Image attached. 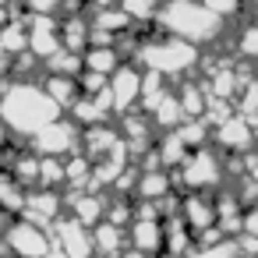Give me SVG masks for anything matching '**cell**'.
Returning <instances> with one entry per match:
<instances>
[{"mask_svg": "<svg viewBox=\"0 0 258 258\" xmlns=\"http://www.w3.org/2000/svg\"><path fill=\"white\" fill-rule=\"evenodd\" d=\"M233 53H237V60H247V64L258 60V22L240 25V32L233 36Z\"/></svg>", "mask_w": 258, "mask_h": 258, "instance_id": "24", "label": "cell"}, {"mask_svg": "<svg viewBox=\"0 0 258 258\" xmlns=\"http://www.w3.org/2000/svg\"><path fill=\"white\" fill-rule=\"evenodd\" d=\"M177 99H180V106H184V117H205L209 89H205V82L184 78V82H180V89H177Z\"/></svg>", "mask_w": 258, "mask_h": 258, "instance_id": "19", "label": "cell"}, {"mask_svg": "<svg viewBox=\"0 0 258 258\" xmlns=\"http://www.w3.org/2000/svg\"><path fill=\"white\" fill-rule=\"evenodd\" d=\"M89 11H82V15H64L60 18V43L68 46V50H78V53H85V46H89Z\"/></svg>", "mask_w": 258, "mask_h": 258, "instance_id": "16", "label": "cell"}, {"mask_svg": "<svg viewBox=\"0 0 258 258\" xmlns=\"http://www.w3.org/2000/svg\"><path fill=\"white\" fill-rule=\"evenodd\" d=\"M85 4H89V8H113L117 0H85Z\"/></svg>", "mask_w": 258, "mask_h": 258, "instance_id": "31", "label": "cell"}, {"mask_svg": "<svg viewBox=\"0 0 258 258\" xmlns=\"http://www.w3.org/2000/svg\"><path fill=\"white\" fill-rule=\"evenodd\" d=\"M25 11H36V15H57L60 11V0H22Z\"/></svg>", "mask_w": 258, "mask_h": 258, "instance_id": "29", "label": "cell"}, {"mask_svg": "<svg viewBox=\"0 0 258 258\" xmlns=\"http://www.w3.org/2000/svg\"><path fill=\"white\" fill-rule=\"evenodd\" d=\"M43 89L50 92V99H53L60 110H71V103L82 96V85H78V78H75V75H50V71H46Z\"/></svg>", "mask_w": 258, "mask_h": 258, "instance_id": "17", "label": "cell"}, {"mask_svg": "<svg viewBox=\"0 0 258 258\" xmlns=\"http://www.w3.org/2000/svg\"><path fill=\"white\" fill-rule=\"evenodd\" d=\"M50 237H53V244H57L68 258H96L92 230L82 226L75 216H60V219L50 226Z\"/></svg>", "mask_w": 258, "mask_h": 258, "instance_id": "9", "label": "cell"}, {"mask_svg": "<svg viewBox=\"0 0 258 258\" xmlns=\"http://www.w3.org/2000/svg\"><path fill=\"white\" fill-rule=\"evenodd\" d=\"M4 237H8V251H11L15 258H46V251H50V244H53L50 226H39V223H32V219H25V216H15V219L8 223Z\"/></svg>", "mask_w": 258, "mask_h": 258, "instance_id": "5", "label": "cell"}, {"mask_svg": "<svg viewBox=\"0 0 258 258\" xmlns=\"http://www.w3.org/2000/svg\"><path fill=\"white\" fill-rule=\"evenodd\" d=\"M0 170H8V159H4V156H0Z\"/></svg>", "mask_w": 258, "mask_h": 258, "instance_id": "33", "label": "cell"}, {"mask_svg": "<svg viewBox=\"0 0 258 258\" xmlns=\"http://www.w3.org/2000/svg\"><path fill=\"white\" fill-rule=\"evenodd\" d=\"M64 209H68L82 226L92 230V226L106 216V198H103V191L82 187V191H68V195H64Z\"/></svg>", "mask_w": 258, "mask_h": 258, "instance_id": "12", "label": "cell"}, {"mask_svg": "<svg viewBox=\"0 0 258 258\" xmlns=\"http://www.w3.org/2000/svg\"><path fill=\"white\" fill-rule=\"evenodd\" d=\"M89 180H92V159L82 149L71 152V156H64V187L82 191V187H89Z\"/></svg>", "mask_w": 258, "mask_h": 258, "instance_id": "20", "label": "cell"}, {"mask_svg": "<svg viewBox=\"0 0 258 258\" xmlns=\"http://www.w3.org/2000/svg\"><path fill=\"white\" fill-rule=\"evenodd\" d=\"M184 258H240V251H237V240L233 237H223L216 244H195Z\"/></svg>", "mask_w": 258, "mask_h": 258, "instance_id": "25", "label": "cell"}, {"mask_svg": "<svg viewBox=\"0 0 258 258\" xmlns=\"http://www.w3.org/2000/svg\"><path fill=\"white\" fill-rule=\"evenodd\" d=\"M8 170H11V177H15L25 191L36 187V184H39V152H36V149H15Z\"/></svg>", "mask_w": 258, "mask_h": 258, "instance_id": "14", "label": "cell"}, {"mask_svg": "<svg viewBox=\"0 0 258 258\" xmlns=\"http://www.w3.org/2000/svg\"><path fill=\"white\" fill-rule=\"evenodd\" d=\"M223 173H226V159L216 145H202V149H191L187 159L173 170L177 177V187L184 191H209V187H219L223 184Z\"/></svg>", "mask_w": 258, "mask_h": 258, "instance_id": "4", "label": "cell"}, {"mask_svg": "<svg viewBox=\"0 0 258 258\" xmlns=\"http://www.w3.org/2000/svg\"><path fill=\"white\" fill-rule=\"evenodd\" d=\"M156 152H159V163L166 166V170H177L184 159H187V142L180 138V131L177 127H170V131H163V138H156Z\"/></svg>", "mask_w": 258, "mask_h": 258, "instance_id": "18", "label": "cell"}, {"mask_svg": "<svg viewBox=\"0 0 258 258\" xmlns=\"http://www.w3.org/2000/svg\"><path fill=\"white\" fill-rule=\"evenodd\" d=\"M142 75H145V68L135 64V60H120V64H117V71H113L110 82H106L110 99H113V117H120V113H127V110L138 106V96H142Z\"/></svg>", "mask_w": 258, "mask_h": 258, "instance_id": "8", "label": "cell"}, {"mask_svg": "<svg viewBox=\"0 0 258 258\" xmlns=\"http://www.w3.org/2000/svg\"><path fill=\"white\" fill-rule=\"evenodd\" d=\"M60 113L64 110L32 78H11L8 85H0V120L11 127L15 138H25L29 142L39 127H46Z\"/></svg>", "mask_w": 258, "mask_h": 258, "instance_id": "1", "label": "cell"}, {"mask_svg": "<svg viewBox=\"0 0 258 258\" xmlns=\"http://www.w3.org/2000/svg\"><path fill=\"white\" fill-rule=\"evenodd\" d=\"M202 4H205L212 15H219L223 22H226V18H237V15L244 11V0H202Z\"/></svg>", "mask_w": 258, "mask_h": 258, "instance_id": "28", "label": "cell"}, {"mask_svg": "<svg viewBox=\"0 0 258 258\" xmlns=\"http://www.w3.org/2000/svg\"><path fill=\"white\" fill-rule=\"evenodd\" d=\"M39 184L64 187V156H39Z\"/></svg>", "mask_w": 258, "mask_h": 258, "instance_id": "27", "label": "cell"}, {"mask_svg": "<svg viewBox=\"0 0 258 258\" xmlns=\"http://www.w3.org/2000/svg\"><path fill=\"white\" fill-rule=\"evenodd\" d=\"M117 258H149V254H145V251H138V247H131V244H127V247H124V251H120V254H117Z\"/></svg>", "mask_w": 258, "mask_h": 258, "instance_id": "30", "label": "cell"}, {"mask_svg": "<svg viewBox=\"0 0 258 258\" xmlns=\"http://www.w3.org/2000/svg\"><path fill=\"white\" fill-rule=\"evenodd\" d=\"M212 142H216V149L223 152V156H244L247 149H254V142H258V124L251 120V117H244V113H230L226 120H219L216 127H212Z\"/></svg>", "mask_w": 258, "mask_h": 258, "instance_id": "7", "label": "cell"}, {"mask_svg": "<svg viewBox=\"0 0 258 258\" xmlns=\"http://www.w3.org/2000/svg\"><path fill=\"white\" fill-rule=\"evenodd\" d=\"M156 25L170 36H180L195 46H212L219 43L226 22L219 15H212L202 0H163L156 11Z\"/></svg>", "mask_w": 258, "mask_h": 258, "instance_id": "3", "label": "cell"}, {"mask_svg": "<svg viewBox=\"0 0 258 258\" xmlns=\"http://www.w3.org/2000/svg\"><path fill=\"white\" fill-rule=\"evenodd\" d=\"M117 4L124 8V15L135 25H149V22H156V11H159L163 0H117Z\"/></svg>", "mask_w": 258, "mask_h": 258, "instance_id": "26", "label": "cell"}, {"mask_svg": "<svg viewBox=\"0 0 258 258\" xmlns=\"http://www.w3.org/2000/svg\"><path fill=\"white\" fill-rule=\"evenodd\" d=\"M29 142L39 156H71L82 149V124H75L71 117H57L46 127H39Z\"/></svg>", "mask_w": 258, "mask_h": 258, "instance_id": "6", "label": "cell"}, {"mask_svg": "<svg viewBox=\"0 0 258 258\" xmlns=\"http://www.w3.org/2000/svg\"><path fill=\"white\" fill-rule=\"evenodd\" d=\"M131 60L142 64V68H149V71L166 75L170 82H177V78H187V75L198 71L202 46H195V43H187L180 36H170L156 22H149V36H142V29H138V50H135Z\"/></svg>", "mask_w": 258, "mask_h": 258, "instance_id": "2", "label": "cell"}, {"mask_svg": "<svg viewBox=\"0 0 258 258\" xmlns=\"http://www.w3.org/2000/svg\"><path fill=\"white\" fill-rule=\"evenodd\" d=\"M60 212H64V195H60V187H43V184H36V187L25 191V209H22L25 219H32V223H39V226H53V223L60 219Z\"/></svg>", "mask_w": 258, "mask_h": 258, "instance_id": "10", "label": "cell"}, {"mask_svg": "<svg viewBox=\"0 0 258 258\" xmlns=\"http://www.w3.org/2000/svg\"><path fill=\"white\" fill-rule=\"evenodd\" d=\"M180 219L195 230V233H202V230H209V226H216V202L212 198H205V191H184L180 195Z\"/></svg>", "mask_w": 258, "mask_h": 258, "instance_id": "13", "label": "cell"}, {"mask_svg": "<svg viewBox=\"0 0 258 258\" xmlns=\"http://www.w3.org/2000/svg\"><path fill=\"white\" fill-rule=\"evenodd\" d=\"M152 124L156 127H163V131H170V127H177L180 120H184V106H180V99H177V92H166L156 106H152Z\"/></svg>", "mask_w": 258, "mask_h": 258, "instance_id": "22", "label": "cell"}, {"mask_svg": "<svg viewBox=\"0 0 258 258\" xmlns=\"http://www.w3.org/2000/svg\"><path fill=\"white\" fill-rule=\"evenodd\" d=\"M120 50L113 43H99V46H85V68L89 71H99V75H113L117 64H120Z\"/></svg>", "mask_w": 258, "mask_h": 258, "instance_id": "21", "label": "cell"}, {"mask_svg": "<svg viewBox=\"0 0 258 258\" xmlns=\"http://www.w3.org/2000/svg\"><path fill=\"white\" fill-rule=\"evenodd\" d=\"M0 209L11 216H22L25 209V187L11 177V170H0Z\"/></svg>", "mask_w": 258, "mask_h": 258, "instance_id": "23", "label": "cell"}, {"mask_svg": "<svg viewBox=\"0 0 258 258\" xmlns=\"http://www.w3.org/2000/svg\"><path fill=\"white\" fill-rule=\"evenodd\" d=\"M127 244L138 247V251H145L149 258L163 254V251H166L163 219H156V216H135V219L127 223Z\"/></svg>", "mask_w": 258, "mask_h": 258, "instance_id": "11", "label": "cell"}, {"mask_svg": "<svg viewBox=\"0 0 258 258\" xmlns=\"http://www.w3.org/2000/svg\"><path fill=\"white\" fill-rule=\"evenodd\" d=\"M92 240H96V254H120L127 247V226H117L110 219H99L92 226Z\"/></svg>", "mask_w": 258, "mask_h": 258, "instance_id": "15", "label": "cell"}, {"mask_svg": "<svg viewBox=\"0 0 258 258\" xmlns=\"http://www.w3.org/2000/svg\"><path fill=\"white\" fill-rule=\"evenodd\" d=\"M8 254V237H4V230H0V258Z\"/></svg>", "mask_w": 258, "mask_h": 258, "instance_id": "32", "label": "cell"}]
</instances>
